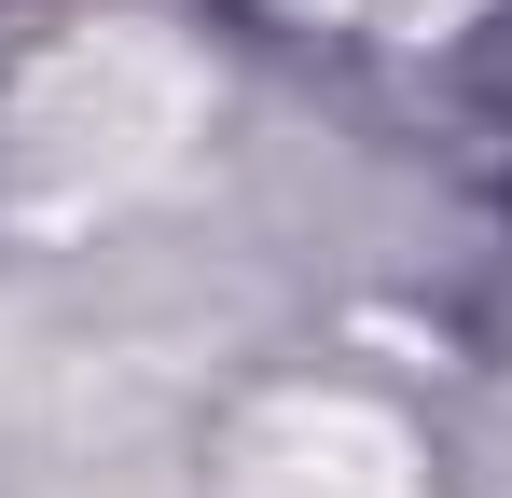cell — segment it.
Instances as JSON below:
<instances>
[{"label": "cell", "instance_id": "1", "mask_svg": "<svg viewBox=\"0 0 512 498\" xmlns=\"http://www.w3.org/2000/svg\"><path fill=\"white\" fill-rule=\"evenodd\" d=\"M208 485L222 498H443L429 485V443L402 402L346 388V374H277L222 415L208 443Z\"/></svg>", "mask_w": 512, "mask_h": 498}, {"label": "cell", "instance_id": "2", "mask_svg": "<svg viewBox=\"0 0 512 498\" xmlns=\"http://www.w3.org/2000/svg\"><path fill=\"white\" fill-rule=\"evenodd\" d=\"M277 14H319V28H374V42H416V28H457L471 0H277Z\"/></svg>", "mask_w": 512, "mask_h": 498}]
</instances>
